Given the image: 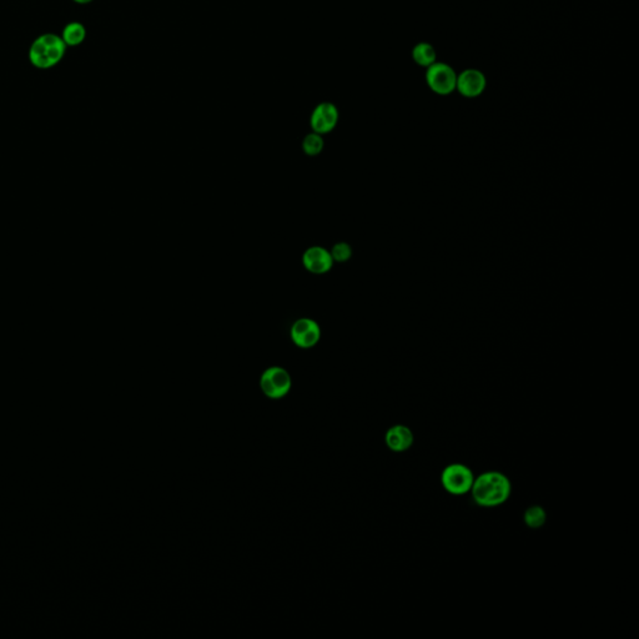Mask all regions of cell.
Returning <instances> with one entry per match:
<instances>
[{
	"mask_svg": "<svg viewBox=\"0 0 639 639\" xmlns=\"http://www.w3.org/2000/svg\"><path fill=\"white\" fill-rule=\"evenodd\" d=\"M385 441L393 452H405L413 447V433L407 426L396 425L386 432Z\"/></svg>",
	"mask_w": 639,
	"mask_h": 639,
	"instance_id": "10",
	"label": "cell"
},
{
	"mask_svg": "<svg viewBox=\"0 0 639 639\" xmlns=\"http://www.w3.org/2000/svg\"><path fill=\"white\" fill-rule=\"evenodd\" d=\"M330 254L333 256V261L345 263V261H347L351 258L352 248L347 243H338L333 246V250L330 251Z\"/></svg>",
	"mask_w": 639,
	"mask_h": 639,
	"instance_id": "15",
	"label": "cell"
},
{
	"mask_svg": "<svg viewBox=\"0 0 639 639\" xmlns=\"http://www.w3.org/2000/svg\"><path fill=\"white\" fill-rule=\"evenodd\" d=\"M302 149L309 156H316L323 151V139L320 134L311 132L304 139Z\"/></svg>",
	"mask_w": 639,
	"mask_h": 639,
	"instance_id": "14",
	"label": "cell"
},
{
	"mask_svg": "<svg viewBox=\"0 0 639 639\" xmlns=\"http://www.w3.org/2000/svg\"><path fill=\"white\" fill-rule=\"evenodd\" d=\"M302 264L312 274L323 275L333 269V259L326 248L312 246L302 255Z\"/></svg>",
	"mask_w": 639,
	"mask_h": 639,
	"instance_id": "9",
	"label": "cell"
},
{
	"mask_svg": "<svg viewBox=\"0 0 639 639\" xmlns=\"http://www.w3.org/2000/svg\"><path fill=\"white\" fill-rule=\"evenodd\" d=\"M426 84L431 91L437 96H446L456 91L457 73L456 70L444 62H436L426 68L425 74Z\"/></svg>",
	"mask_w": 639,
	"mask_h": 639,
	"instance_id": "3",
	"label": "cell"
},
{
	"mask_svg": "<svg viewBox=\"0 0 639 639\" xmlns=\"http://www.w3.org/2000/svg\"><path fill=\"white\" fill-rule=\"evenodd\" d=\"M523 519L529 529H541L547 521V513L541 506H532L526 510Z\"/></svg>",
	"mask_w": 639,
	"mask_h": 639,
	"instance_id": "13",
	"label": "cell"
},
{
	"mask_svg": "<svg viewBox=\"0 0 639 639\" xmlns=\"http://www.w3.org/2000/svg\"><path fill=\"white\" fill-rule=\"evenodd\" d=\"M475 481L473 472L470 467L462 464H452L444 468L441 475V482L444 490L454 496H464L471 492Z\"/></svg>",
	"mask_w": 639,
	"mask_h": 639,
	"instance_id": "4",
	"label": "cell"
},
{
	"mask_svg": "<svg viewBox=\"0 0 639 639\" xmlns=\"http://www.w3.org/2000/svg\"><path fill=\"white\" fill-rule=\"evenodd\" d=\"M292 342L301 349H311L321 338V328L312 318H299L291 328Z\"/></svg>",
	"mask_w": 639,
	"mask_h": 639,
	"instance_id": "6",
	"label": "cell"
},
{
	"mask_svg": "<svg viewBox=\"0 0 639 639\" xmlns=\"http://www.w3.org/2000/svg\"><path fill=\"white\" fill-rule=\"evenodd\" d=\"M67 45L62 37L53 33L37 38L29 49V60L38 69H50L62 62Z\"/></svg>",
	"mask_w": 639,
	"mask_h": 639,
	"instance_id": "2",
	"label": "cell"
},
{
	"mask_svg": "<svg viewBox=\"0 0 639 639\" xmlns=\"http://www.w3.org/2000/svg\"><path fill=\"white\" fill-rule=\"evenodd\" d=\"M73 1L78 3V4H89L93 0H73Z\"/></svg>",
	"mask_w": 639,
	"mask_h": 639,
	"instance_id": "16",
	"label": "cell"
},
{
	"mask_svg": "<svg viewBox=\"0 0 639 639\" xmlns=\"http://www.w3.org/2000/svg\"><path fill=\"white\" fill-rule=\"evenodd\" d=\"M261 390L270 398H281L289 393L291 388V377L282 367H270L265 371L260 380Z\"/></svg>",
	"mask_w": 639,
	"mask_h": 639,
	"instance_id": "5",
	"label": "cell"
},
{
	"mask_svg": "<svg viewBox=\"0 0 639 639\" xmlns=\"http://www.w3.org/2000/svg\"><path fill=\"white\" fill-rule=\"evenodd\" d=\"M413 59L420 67L428 68L437 62V52L432 44L420 42L413 47Z\"/></svg>",
	"mask_w": 639,
	"mask_h": 639,
	"instance_id": "11",
	"label": "cell"
},
{
	"mask_svg": "<svg viewBox=\"0 0 639 639\" xmlns=\"http://www.w3.org/2000/svg\"><path fill=\"white\" fill-rule=\"evenodd\" d=\"M86 38V29L79 21H71L63 29L62 39L67 47H78Z\"/></svg>",
	"mask_w": 639,
	"mask_h": 639,
	"instance_id": "12",
	"label": "cell"
},
{
	"mask_svg": "<svg viewBox=\"0 0 639 639\" xmlns=\"http://www.w3.org/2000/svg\"><path fill=\"white\" fill-rule=\"evenodd\" d=\"M487 88L486 75L480 69H465L457 74L456 91L461 96L475 99L482 96Z\"/></svg>",
	"mask_w": 639,
	"mask_h": 639,
	"instance_id": "7",
	"label": "cell"
},
{
	"mask_svg": "<svg viewBox=\"0 0 639 639\" xmlns=\"http://www.w3.org/2000/svg\"><path fill=\"white\" fill-rule=\"evenodd\" d=\"M512 485L507 476L497 471L485 472L475 478L471 492L476 503L482 507H497L511 496Z\"/></svg>",
	"mask_w": 639,
	"mask_h": 639,
	"instance_id": "1",
	"label": "cell"
},
{
	"mask_svg": "<svg viewBox=\"0 0 639 639\" xmlns=\"http://www.w3.org/2000/svg\"><path fill=\"white\" fill-rule=\"evenodd\" d=\"M338 122V110L333 103H321L313 109L310 119L312 130L320 135L333 132Z\"/></svg>",
	"mask_w": 639,
	"mask_h": 639,
	"instance_id": "8",
	"label": "cell"
}]
</instances>
